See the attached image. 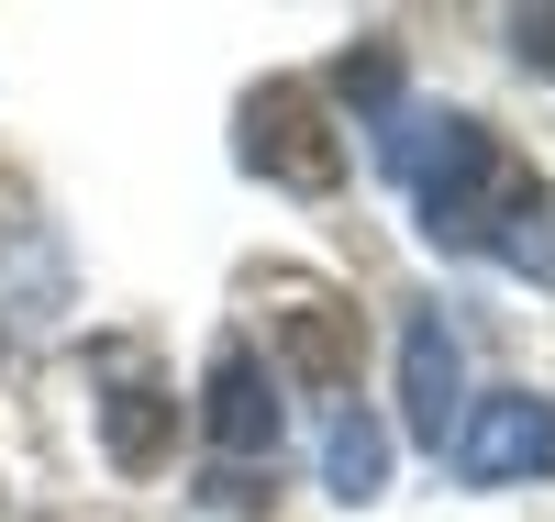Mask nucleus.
<instances>
[{"label": "nucleus", "mask_w": 555, "mask_h": 522, "mask_svg": "<svg viewBox=\"0 0 555 522\" xmlns=\"http://www.w3.org/2000/svg\"><path fill=\"white\" fill-rule=\"evenodd\" d=\"M201 422L222 456H267L278 445V378L256 367V345H222L211 378H201Z\"/></svg>", "instance_id": "nucleus-5"}, {"label": "nucleus", "mask_w": 555, "mask_h": 522, "mask_svg": "<svg viewBox=\"0 0 555 522\" xmlns=\"http://www.w3.org/2000/svg\"><path fill=\"white\" fill-rule=\"evenodd\" d=\"M167 434H178V400L167 390H145V378H122V390L101 400V445H112V467H167Z\"/></svg>", "instance_id": "nucleus-6"}, {"label": "nucleus", "mask_w": 555, "mask_h": 522, "mask_svg": "<svg viewBox=\"0 0 555 522\" xmlns=\"http://www.w3.org/2000/svg\"><path fill=\"white\" fill-rule=\"evenodd\" d=\"M289 367L311 378V390H345V378H356V311L300 301V311H289Z\"/></svg>", "instance_id": "nucleus-8"}, {"label": "nucleus", "mask_w": 555, "mask_h": 522, "mask_svg": "<svg viewBox=\"0 0 555 522\" xmlns=\"http://www.w3.org/2000/svg\"><path fill=\"white\" fill-rule=\"evenodd\" d=\"M455 411H467V356H455V334L423 311L400 334V422H411V445H455Z\"/></svg>", "instance_id": "nucleus-4"}, {"label": "nucleus", "mask_w": 555, "mask_h": 522, "mask_svg": "<svg viewBox=\"0 0 555 522\" xmlns=\"http://www.w3.org/2000/svg\"><path fill=\"white\" fill-rule=\"evenodd\" d=\"M544 456H555V411H544V390H489V400L455 411V467H467L478 489L533 479Z\"/></svg>", "instance_id": "nucleus-3"}, {"label": "nucleus", "mask_w": 555, "mask_h": 522, "mask_svg": "<svg viewBox=\"0 0 555 522\" xmlns=\"http://www.w3.org/2000/svg\"><path fill=\"white\" fill-rule=\"evenodd\" d=\"M322 479L345 500H378L389 489V422L378 411H334V434H322Z\"/></svg>", "instance_id": "nucleus-7"}, {"label": "nucleus", "mask_w": 555, "mask_h": 522, "mask_svg": "<svg viewBox=\"0 0 555 522\" xmlns=\"http://www.w3.org/2000/svg\"><path fill=\"white\" fill-rule=\"evenodd\" d=\"M378 156L411 178V201H423V233L444 256H467V245H500V222H512L522 201H544V189L489 145V123H467V112H389V133H378Z\"/></svg>", "instance_id": "nucleus-1"}, {"label": "nucleus", "mask_w": 555, "mask_h": 522, "mask_svg": "<svg viewBox=\"0 0 555 522\" xmlns=\"http://www.w3.org/2000/svg\"><path fill=\"white\" fill-rule=\"evenodd\" d=\"M245 167L278 178V189H334V178H345V145H334V123H322L311 89L278 78V89L245 101Z\"/></svg>", "instance_id": "nucleus-2"}, {"label": "nucleus", "mask_w": 555, "mask_h": 522, "mask_svg": "<svg viewBox=\"0 0 555 522\" xmlns=\"http://www.w3.org/2000/svg\"><path fill=\"white\" fill-rule=\"evenodd\" d=\"M334 89H345L356 112H389V89H400V56H389V44H356V56L334 67Z\"/></svg>", "instance_id": "nucleus-9"}, {"label": "nucleus", "mask_w": 555, "mask_h": 522, "mask_svg": "<svg viewBox=\"0 0 555 522\" xmlns=\"http://www.w3.org/2000/svg\"><path fill=\"white\" fill-rule=\"evenodd\" d=\"M500 256H512L522 278H544V201H522L512 222H500Z\"/></svg>", "instance_id": "nucleus-10"}]
</instances>
